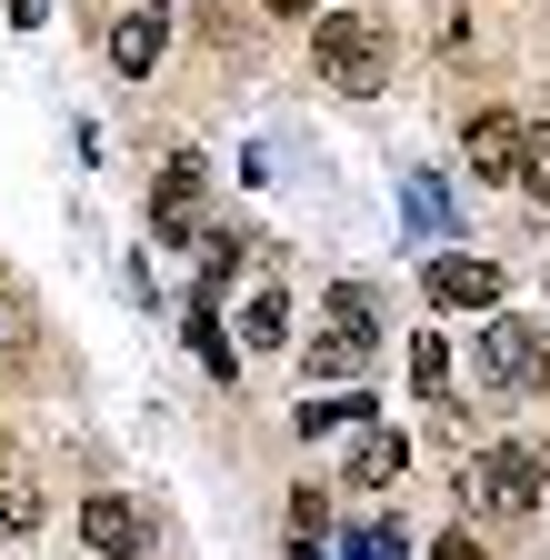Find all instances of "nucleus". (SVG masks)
Listing matches in <instances>:
<instances>
[{"label":"nucleus","mask_w":550,"mask_h":560,"mask_svg":"<svg viewBox=\"0 0 550 560\" xmlns=\"http://www.w3.org/2000/svg\"><path fill=\"white\" fill-rule=\"evenodd\" d=\"M311 60H320V81L340 101H381L390 91V31L371 11H320L311 21Z\"/></svg>","instance_id":"1"},{"label":"nucleus","mask_w":550,"mask_h":560,"mask_svg":"<svg viewBox=\"0 0 550 560\" xmlns=\"http://www.w3.org/2000/svg\"><path fill=\"white\" fill-rule=\"evenodd\" d=\"M540 480H550V460L530 441H501V451H470L460 460V501L480 521H530L540 511Z\"/></svg>","instance_id":"2"},{"label":"nucleus","mask_w":550,"mask_h":560,"mask_svg":"<svg viewBox=\"0 0 550 560\" xmlns=\"http://www.w3.org/2000/svg\"><path fill=\"white\" fill-rule=\"evenodd\" d=\"M470 350H480V390H530V381L550 371V350H540V330H530L520 311H480Z\"/></svg>","instance_id":"3"},{"label":"nucleus","mask_w":550,"mask_h":560,"mask_svg":"<svg viewBox=\"0 0 550 560\" xmlns=\"http://www.w3.org/2000/svg\"><path fill=\"white\" fill-rule=\"evenodd\" d=\"M520 151H530V120H511V110H470V130H460L470 180H520Z\"/></svg>","instance_id":"4"},{"label":"nucleus","mask_w":550,"mask_h":560,"mask_svg":"<svg viewBox=\"0 0 550 560\" xmlns=\"http://www.w3.org/2000/svg\"><path fill=\"white\" fill-rule=\"evenodd\" d=\"M81 540L101 560H141L151 550V521H141V501H120V490H91V501H81Z\"/></svg>","instance_id":"5"},{"label":"nucleus","mask_w":550,"mask_h":560,"mask_svg":"<svg viewBox=\"0 0 550 560\" xmlns=\"http://www.w3.org/2000/svg\"><path fill=\"white\" fill-rule=\"evenodd\" d=\"M421 291H431L441 311H501V260H460V250H441V260L421 270Z\"/></svg>","instance_id":"6"},{"label":"nucleus","mask_w":550,"mask_h":560,"mask_svg":"<svg viewBox=\"0 0 550 560\" xmlns=\"http://www.w3.org/2000/svg\"><path fill=\"white\" fill-rule=\"evenodd\" d=\"M161 50H171V11H161V0H141V11L110 21V70H120V81H151Z\"/></svg>","instance_id":"7"},{"label":"nucleus","mask_w":550,"mask_h":560,"mask_svg":"<svg viewBox=\"0 0 550 560\" xmlns=\"http://www.w3.org/2000/svg\"><path fill=\"white\" fill-rule=\"evenodd\" d=\"M200 180H211V171H200L190 151L161 171V190H151V231L161 241H200Z\"/></svg>","instance_id":"8"},{"label":"nucleus","mask_w":550,"mask_h":560,"mask_svg":"<svg viewBox=\"0 0 550 560\" xmlns=\"http://www.w3.org/2000/svg\"><path fill=\"white\" fill-rule=\"evenodd\" d=\"M410 470V441L390 431V420H361V431H351V460H340V480H351V490H390Z\"/></svg>","instance_id":"9"},{"label":"nucleus","mask_w":550,"mask_h":560,"mask_svg":"<svg viewBox=\"0 0 550 560\" xmlns=\"http://www.w3.org/2000/svg\"><path fill=\"white\" fill-rule=\"evenodd\" d=\"M410 390H421L431 410L450 400V340H441V330H421V340H410Z\"/></svg>","instance_id":"10"},{"label":"nucleus","mask_w":550,"mask_h":560,"mask_svg":"<svg viewBox=\"0 0 550 560\" xmlns=\"http://www.w3.org/2000/svg\"><path fill=\"white\" fill-rule=\"evenodd\" d=\"M241 340H250V350H281V340H291V301H281V291H250Z\"/></svg>","instance_id":"11"},{"label":"nucleus","mask_w":550,"mask_h":560,"mask_svg":"<svg viewBox=\"0 0 550 560\" xmlns=\"http://www.w3.org/2000/svg\"><path fill=\"white\" fill-rule=\"evenodd\" d=\"M361 361H371V340H361V330H330V340H311V381H351Z\"/></svg>","instance_id":"12"},{"label":"nucleus","mask_w":550,"mask_h":560,"mask_svg":"<svg viewBox=\"0 0 550 560\" xmlns=\"http://www.w3.org/2000/svg\"><path fill=\"white\" fill-rule=\"evenodd\" d=\"M361 420H371L361 390H340V400H301V441H311V431H361Z\"/></svg>","instance_id":"13"},{"label":"nucleus","mask_w":550,"mask_h":560,"mask_svg":"<svg viewBox=\"0 0 550 560\" xmlns=\"http://www.w3.org/2000/svg\"><path fill=\"white\" fill-rule=\"evenodd\" d=\"M330 330H361V340H381V301L361 291V280H340V291H330Z\"/></svg>","instance_id":"14"},{"label":"nucleus","mask_w":550,"mask_h":560,"mask_svg":"<svg viewBox=\"0 0 550 560\" xmlns=\"http://www.w3.org/2000/svg\"><path fill=\"white\" fill-rule=\"evenodd\" d=\"M291 540H301V560H320V540H330V490H301V501H291Z\"/></svg>","instance_id":"15"},{"label":"nucleus","mask_w":550,"mask_h":560,"mask_svg":"<svg viewBox=\"0 0 550 560\" xmlns=\"http://www.w3.org/2000/svg\"><path fill=\"white\" fill-rule=\"evenodd\" d=\"M520 190L550 210V120H530V151H520Z\"/></svg>","instance_id":"16"},{"label":"nucleus","mask_w":550,"mask_h":560,"mask_svg":"<svg viewBox=\"0 0 550 560\" xmlns=\"http://www.w3.org/2000/svg\"><path fill=\"white\" fill-rule=\"evenodd\" d=\"M0 530H40V490H21V480H0Z\"/></svg>","instance_id":"17"},{"label":"nucleus","mask_w":550,"mask_h":560,"mask_svg":"<svg viewBox=\"0 0 550 560\" xmlns=\"http://www.w3.org/2000/svg\"><path fill=\"white\" fill-rule=\"evenodd\" d=\"M431 560H491V550H480L470 530H441V540H431Z\"/></svg>","instance_id":"18"},{"label":"nucleus","mask_w":550,"mask_h":560,"mask_svg":"<svg viewBox=\"0 0 550 560\" xmlns=\"http://www.w3.org/2000/svg\"><path fill=\"white\" fill-rule=\"evenodd\" d=\"M260 11H281V21H311V11H320V0H260Z\"/></svg>","instance_id":"19"}]
</instances>
